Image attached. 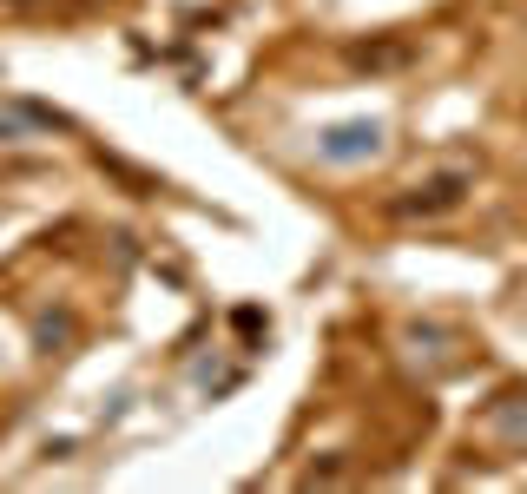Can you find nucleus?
<instances>
[{"mask_svg":"<svg viewBox=\"0 0 527 494\" xmlns=\"http://www.w3.org/2000/svg\"><path fill=\"white\" fill-rule=\"evenodd\" d=\"M462 192H468V172L455 165V172L416 178V185H409V198H396V211H402V218H435V211H455V205H462Z\"/></svg>","mask_w":527,"mask_h":494,"instance_id":"1","label":"nucleus"},{"mask_svg":"<svg viewBox=\"0 0 527 494\" xmlns=\"http://www.w3.org/2000/svg\"><path fill=\"white\" fill-rule=\"evenodd\" d=\"M7 7H27V0H7Z\"/></svg>","mask_w":527,"mask_h":494,"instance_id":"3","label":"nucleus"},{"mask_svg":"<svg viewBox=\"0 0 527 494\" xmlns=\"http://www.w3.org/2000/svg\"><path fill=\"white\" fill-rule=\"evenodd\" d=\"M376 145H383L376 126H336L330 139H323V159H369Z\"/></svg>","mask_w":527,"mask_h":494,"instance_id":"2","label":"nucleus"}]
</instances>
